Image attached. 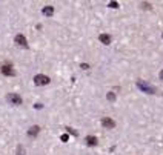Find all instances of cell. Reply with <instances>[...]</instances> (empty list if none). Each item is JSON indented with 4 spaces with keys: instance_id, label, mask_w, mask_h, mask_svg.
Instances as JSON below:
<instances>
[{
    "instance_id": "obj_1",
    "label": "cell",
    "mask_w": 163,
    "mask_h": 155,
    "mask_svg": "<svg viewBox=\"0 0 163 155\" xmlns=\"http://www.w3.org/2000/svg\"><path fill=\"white\" fill-rule=\"evenodd\" d=\"M34 83L37 85V86H43V85H48V83H49V77L43 75V74H39V75H35V77H34Z\"/></svg>"
},
{
    "instance_id": "obj_2",
    "label": "cell",
    "mask_w": 163,
    "mask_h": 155,
    "mask_svg": "<svg viewBox=\"0 0 163 155\" xmlns=\"http://www.w3.org/2000/svg\"><path fill=\"white\" fill-rule=\"evenodd\" d=\"M6 98H8V102L12 103V105H15V106L22 105V97H20V95H17V94H8Z\"/></svg>"
},
{
    "instance_id": "obj_3",
    "label": "cell",
    "mask_w": 163,
    "mask_h": 155,
    "mask_svg": "<svg viewBox=\"0 0 163 155\" xmlns=\"http://www.w3.org/2000/svg\"><path fill=\"white\" fill-rule=\"evenodd\" d=\"M137 86L142 89V91H145V92H148V94H154V92H156V91H154V88L152 86H149L148 83H145V81H137Z\"/></svg>"
},
{
    "instance_id": "obj_4",
    "label": "cell",
    "mask_w": 163,
    "mask_h": 155,
    "mask_svg": "<svg viewBox=\"0 0 163 155\" xmlns=\"http://www.w3.org/2000/svg\"><path fill=\"white\" fill-rule=\"evenodd\" d=\"M102 124L106 127V129H112V127L115 126V121L112 120V118H109V117H105L102 120Z\"/></svg>"
},
{
    "instance_id": "obj_5",
    "label": "cell",
    "mask_w": 163,
    "mask_h": 155,
    "mask_svg": "<svg viewBox=\"0 0 163 155\" xmlns=\"http://www.w3.org/2000/svg\"><path fill=\"white\" fill-rule=\"evenodd\" d=\"M15 43L19 45V46H28V43H26V39H25V35H22V34H17L15 35Z\"/></svg>"
},
{
    "instance_id": "obj_6",
    "label": "cell",
    "mask_w": 163,
    "mask_h": 155,
    "mask_svg": "<svg viewBox=\"0 0 163 155\" xmlns=\"http://www.w3.org/2000/svg\"><path fill=\"white\" fill-rule=\"evenodd\" d=\"M2 74H3V75H10V77H11V75L15 74V72H14V69H12L10 65H3V66H2Z\"/></svg>"
},
{
    "instance_id": "obj_7",
    "label": "cell",
    "mask_w": 163,
    "mask_h": 155,
    "mask_svg": "<svg viewBox=\"0 0 163 155\" xmlns=\"http://www.w3.org/2000/svg\"><path fill=\"white\" fill-rule=\"evenodd\" d=\"M98 40H100L102 43H105V45H109L111 43V37L108 34H100V35H98Z\"/></svg>"
},
{
    "instance_id": "obj_8",
    "label": "cell",
    "mask_w": 163,
    "mask_h": 155,
    "mask_svg": "<svg viewBox=\"0 0 163 155\" xmlns=\"http://www.w3.org/2000/svg\"><path fill=\"white\" fill-rule=\"evenodd\" d=\"M86 144L88 146H95L97 144V138H95V137H93V135H88L86 137Z\"/></svg>"
},
{
    "instance_id": "obj_9",
    "label": "cell",
    "mask_w": 163,
    "mask_h": 155,
    "mask_svg": "<svg viewBox=\"0 0 163 155\" xmlns=\"http://www.w3.org/2000/svg\"><path fill=\"white\" fill-rule=\"evenodd\" d=\"M39 131H40V127H39V126H32L31 129L28 131V135H29V137H35V135L39 134Z\"/></svg>"
},
{
    "instance_id": "obj_10",
    "label": "cell",
    "mask_w": 163,
    "mask_h": 155,
    "mask_svg": "<svg viewBox=\"0 0 163 155\" xmlns=\"http://www.w3.org/2000/svg\"><path fill=\"white\" fill-rule=\"evenodd\" d=\"M42 12H43V15H52L54 8H52V6H45L43 10H42Z\"/></svg>"
},
{
    "instance_id": "obj_11",
    "label": "cell",
    "mask_w": 163,
    "mask_h": 155,
    "mask_svg": "<svg viewBox=\"0 0 163 155\" xmlns=\"http://www.w3.org/2000/svg\"><path fill=\"white\" fill-rule=\"evenodd\" d=\"M108 100H109V102H114V100H115V94L109 92V94H108Z\"/></svg>"
},
{
    "instance_id": "obj_12",
    "label": "cell",
    "mask_w": 163,
    "mask_h": 155,
    "mask_svg": "<svg viewBox=\"0 0 163 155\" xmlns=\"http://www.w3.org/2000/svg\"><path fill=\"white\" fill-rule=\"evenodd\" d=\"M68 138H69V137H68L66 134H63V135L60 137V140H62V141H68Z\"/></svg>"
},
{
    "instance_id": "obj_13",
    "label": "cell",
    "mask_w": 163,
    "mask_h": 155,
    "mask_svg": "<svg viewBox=\"0 0 163 155\" xmlns=\"http://www.w3.org/2000/svg\"><path fill=\"white\" fill-rule=\"evenodd\" d=\"M109 6L111 8H119V3H117V2H109Z\"/></svg>"
},
{
    "instance_id": "obj_14",
    "label": "cell",
    "mask_w": 163,
    "mask_h": 155,
    "mask_svg": "<svg viewBox=\"0 0 163 155\" xmlns=\"http://www.w3.org/2000/svg\"><path fill=\"white\" fill-rule=\"evenodd\" d=\"M17 155H23V149L22 148H19V154H17Z\"/></svg>"
},
{
    "instance_id": "obj_15",
    "label": "cell",
    "mask_w": 163,
    "mask_h": 155,
    "mask_svg": "<svg viewBox=\"0 0 163 155\" xmlns=\"http://www.w3.org/2000/svg\"><path fill=\"white\" fill-rule=\"evenodd\" d=\"M160 80H163V71L160 72Z\"/></svg>"
}]
</instances>
